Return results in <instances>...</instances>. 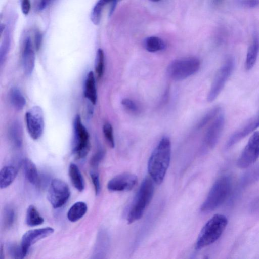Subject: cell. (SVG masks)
<instances>
[{"mask_svg":"<svg viewBox=\"0 0 259 259\" xmlns=\"http://www.w3.org/2000/svg\"><path fill=\"white\" fill-rule=\"evenodd\" d=\"M153 180L145 178L142 181L129 210L127 220L129 224L139 220L152 200L154 185Z\"/></svg>","mask_w":259,"mask_h":259,"instance_id":"cell-2","label":"cell"},{"mask_svg":"<svg viewBox=\"0 0 259 259\" xmlns=\"http://www.w3.org/2000/svg\"><path fill=\"white\" fill-rule=\"evenodd\" d=\"M84 95L92 104H96L97 90L94 75L92 71L88 73L85 80Z\"/></svg>","mask_w":259,"mask_h":259,"instance_id":"cell-20","label":"cell"},{"mask_svg":"<svg viewBox=\"0 0 259 259\" xmlns=\"http://www.w3.org/2000/svg\"><path fill=\"white\" fill-rule=\"evenodd\" d=\"M171 158V142L167 137H163L152 152L148 163L151 178L157 184H161L168 168Z\"/></svg>","mask_w":259,"mask_h":259,"instance_id":"cell-1","label":"cell"},{"mask_svg":"<svg viewBox=\"0 0 259 259\" xmlns=\"http://www.w3.org/2000/svg\"><path fill=\"white\" fill-rule=\"evenodd\" d=\"M258 127L259 114L230 136L226 144V148H230Z\"/></svg>","mask_w":259,"mask_h":259,"instance_id":"cell-15","label":"cell"},{"mask_svg":"<svg viewBox=\"0 0 259 259\" xmlns=\"http://www.w3.org/2000/svg\"><path fill=\"white\" fill-rule=\"evenodd\" d=\"M221 107L217 106L207 112L200 120L196 126L197 130H200L205 126L211 120L215 117L221 112Z\"/></svg>","mask_w":259,"mask_h":259,"instance_id":"cell-28","label":"cell"},{"mask_svg":"<svg viewBox=\"0 0 259 259\" xmlns=\"http://www.w3.org/2000/svg\"><path fill=\"white\" fill-rule=\"evenodd\" d=\"M232 184L229 177L222 176L214 183L203 203L201 210L204 213L211 212L225 202L229 197Z\"/></svg>","mask_w":259,"mask_h":259,"instance_id":"cell-4","label":"cell"},{"mask_svg":"<svg viewBox=\"0 0 259 259\" xmlns=\"http://www.w3.org/2000/svg\"><path fill=\"white\" fill-rule=\"evenodd\" d=\"M105 155V151L102 149H99L94 154L90 160V165L93 169H97L98 166L103 159Z\"/></svg>","mask_w":259,"mask_h":259,"instance_id":"cell-33","label":"cell"},{"mask_svg":"<svg viewBox=\"0 0 259 259\" xmlns=\"http://www.w3.org/2000/svg\"><path fill=\"white\" fill-rule=\"evenodd\" d=\"M15 219V211L14 208L9 205L4 208L3 214L2 222L5 228L11 227Z\"/></svg>","mask_w":259,"mask_h":259,"instance_id":"cell-27","label":"cell"},{"mask_svg":"<svg viewBox=\"0 0 259 259\" xmlns=\"http://www.w3.org/2000/svg\"><path fill=\"white\" fill-rule=\"evenodd\" d=\"M234 58L229 57L218 71L207 95L208 102L214 101L222 91L234 68Z\"/></svg>","mask_w":259,"mask_h":259,"instance_id":"cell-7","label":"cell"},{"mask_svg":"<svg viewBox=\"0 0 259 259\" xmlns=\"http://www.w3.org/2000/svg\"><path fill=\"white\" fill-rule=\"evenodd\" d=\"M34 46L30 36L24 39L21 50V61L25 73L30 75L35 66V55Z\"/></svg>","mask_w":259,"mask_h":259,"instance_id":"cell-14","label":"cell"},{"mask_svg":"<svg viewBox=\"0 0 259 259\" xmlns=\"http://www.w3.org/2000/svg\"><path fill=\"white\" fill-rule=\"evenodd\" d=\"M152 2H159L160 1V0H150Z\"/></svg>","mask_w":259,"mask_h":259,"instance_id":"cell-40","label":"cell"},{"mask_svg":"<svg viewBox=\"0 0 259 259\" xmlns=\"http://www.w3.org/2000/svg\"><path fill=\"white\" fill-rule=\"evenodd\" d=\"M249 178L247 181L249 182H254L259 179V165L255 167L248 176Z\"/></svg>","mask_w":259,"mask_h":259,"instance_id":"cell-39","label":"cell"},{"mask_svg":"<svg viewBox=\"0 0 259 259\" xmlns=\"http://www.w3.org/2000/svg\"><path fill=\"white\" fill-rule=\"evenodd\" d=\"M200 66L199 60L188 57L173 61L167 67V73L172 80L180 81L195 74Z\"/></svg>","mask_w":259,"mask_h":259,"instance_id":"cell-5","label":"cell"},{"mask_svg":"<svg viewBox=\"0 0 259 259\" xmlns=\"http://www.w3.org/2000/svg\"><path fill=\"white\" fill-rule=\"evenodd\" d=\"M221 0H214L215 2V3H219V2H220Z\"/></svg>","mask_w":259,"mask_h":259,"instance_id":"cell-41","label":"cell"},{"mask_svg":"<svg viewBox=\"0 0 259 259\" xmlns=\"http://www.w3.org/2000/svg\"><path fill=\"white\" fill-rule=\"evenodd\" d=\"M8 252L12 257L14 258H22L24 256L21 245L15 243H10L7 246Z\"/></svg>","mask_w":259,"mask_h":259,"instance_id":"cell-32","label":"cell"},{"mask_svg":"<svg viewBox=\"0 0 259 259\" xmlns=\"http://www.w3.org/2000/svg\"><path fill=\"white\" fill-rule=\"evenodd\" d=\"M227 224L228 219L225 215H214L201 229L196 242V249H202L215 242L221 237Z\"/></svg>","mask_w":259,"mask_h":259,"instance_id":"cell-3","label":"cell"},{"mask_svg":"<svg viewBox=\"0 0 259 259\" xmlns=\"http://www.w3.org/2000/svg\"><path fill=\"white\" fill-rule=\"evenodd\" d=\"M21 8L23 14L27 15L31 9L30 0H20Z\"/></svg>","mask_w":259,"mask_h":259,"instance_id":"cell-36","label":"cell"},{"mask_svg":"<svg viewBox=\"0 0 259 259\" xmlns=\"http://www.w3.org/2000/svg\"><path fill=\"white\" fill-rule=\"evenodd\" d=\"M54 232L50 227L30 230L25 232L21 239V246L24 257L28 253L30 247L38 241L45 238Z\"/></svg>","mask_w":259,"mask_h":259,"instance_id":"cell-12","label":"cell"},{"mask_svg":"<svg viewBox=\"0 0 259 259\" xmlns=\"http://www.w3.org/2000/svg\"><path fill=\"white\" fill-rule=\"evenodd\" d=\"M87 210L88 206L84 202H76L69 209L67 214V218L71 222L78 221L85 214Z\"/></svg>","mask_w":259,"mask_h":259,"instance_id":"cell-22","label":"cell"},{"mask_svg":"<svg viewBox=\"0 0 259 259\" xmlns=\"http://www.w3.org/2000/svg\"><path fill=\"white\" fill-rule=\"evenodd\" d=\"M96 169H92L90 172L91 181L94 185L95 194L98 195L101 191V185L98 172Z\"/></svg>","mask_w":259,"mask_h":259,"instance_id":"cell-34","label":"cell"},{"mask_svg":"<svg viewBox=\"0 0 259 259\" xmlns=\"http://www.w3.org/2000/svg\"><path fill=\"white\" fill-rule=\"evenodd\" d=\"M22 167L26 178L32 185L38 186L39 176L35 164L30 159L25 158L22 161Z\"/></svg>","mask_w":259,"mask_h":259,"instance_id":"cell-18","label":"cell"},{"mask_svg":"<svg viewBox=\"0 0 259 259\" xmlns=\"http://www.w3.org/2000/svg\"><path fill=\"white\" fill-rule=\"evenodd\" d=\"M73 131L72 152L76 158L82 159L90 150L89 134L79 115L74 119Z\"/></svg>","mask_w":259,"mask_h":259,"instance_id":"cell-6","label":"cell"},{"mask_svg":"<svg viewBox=\"0 0 259 259\" xmlns=\"http://www.w3.org/2000/svg\"><path fill=\"white\" fill-rule=\"evenodd\" d=\"M11 104L17 110H22L25 105L26 100L21 91L17 87L12 88L9 92Z\"/></svg>","mask_w":259,"mask_h":259,"instance_id":"cell-23","label":"cell"},{"mask_svg":"<svg viewBox=\"0 0 259 259\" xmlns=\"http://www.w3.org/2000/svg\"><path fill=\"white\" fill-rule=\"evenodd\" d=\"M259 53V36L255 33L247 52L245 68L246 70L251 69L255 64Z\"/></svg>","mask_w":259,"mask_h":259,"instance_id":"cell-16","label":"cell"},{"mask_svg":"<svg viewBox=\"0 0 259 259\" xmlns=\"http://www.w3.org/2000/svg\"><path fill=\"white\" fill-rule=\"evenodd\" d=\"M68 174L70 181L73 186L79 191H82L85 187L84 181L82 175L76 164L73 163L70 164L68 168Z\"/></svg>","mask_w":259,"mask_h":259,"instance_id":"cell-21","label":"cell"},{"mask_svg":"<svg viewBox=\"0 0 259 259\" xmlns=\"http://www.w3.org/2000/svg\"><path fill=\"white\" fill-rule=\"evenodd\" d=\"M103 132L105 139L109 146L111 148H114L115 142L111 124L109 122L105 123L103 126Z\"/></svg>","mask_w":259,"mask_h":259,"instance_id":"cell-30","label":"cell"},{"mask_svg":"<svg viewBox=\"0 0 259 259\" xmlns=\"http://www.w3.org/2000/svg\"><path fill=\"white\" fill-rule=\"evenodd\" d=\"M121 104L127 111L132 114H137L140 112L139 106L130 99H123L121 101Z\"/></svg>","mask_w":259,"mask_h":259,"instance_id":"cell-31","label":"cell"},{"mask_svg":"<svg viewBox=\"0 0 259 259\" xmlns=\"http://www.w3.org/2000/svg\"><path fill=\"white\" fill-rule=\"evenodd\" d=\"M42 35L39 31H36L34 35V47L35 50L38 51L41 45Z\"/></svg>","mask_w":259,"mask_h":259,"instance_id":"cell-38","label":"cell"},{"mask_svg":"<svg viewBox=\"0 0 259 259\" xmlns=\"http://www.w3.org/2000/svg\"><path fill=\"white\" fill-rule=\"evenodd\" d=\"M224 123V115L221 112L217 116L205 133L202 145L203 149H209L215 146L222 134Z\"/></svg>","mask_w":259,"mask_h":259,"instance_id":"cell-11","label":"cell"},{"mask_svg":"<svg viewBox=\"0 0 259 259\" xmlns=\"http://www.w3.org/2000/svg\"><path fill=\"white\" fill-rule=\"evenodd\" d=\"M259 158V131L255 132L249 140L237 162V166L245 169L254 163Z\"/></svg>","mask_w":259,"mask_h":259,"instance_id":"cell-9","label":"cell"},{"mask_svg":"<svg viewBox=\"0 0 259 259\" xmlns=\"http://www.w3.org/2000/svg\"><path fill=\"white\" fill-rule=\"evenodd\" d=\"M70 191L68 185L59 179L52 180L47 193V199L54 208L63 206L68 200Z\"/></svg>","mask_w":259,"mask_h":259,"instance_id":"cell-8","label":"cell"},{"mask_svg":"<svg viewBox=\"0 0 259 259\" xmlns=\"http://www.w3.org/2000/svg\"><path fill=\"white\" fill-rule=\"evenodd\" d=\"M144 48L148 52H156L164 50L166 47L164 41L157 36H149L143 41Z\"/></svg>","mask_w":259,"mask_h":259,"instance_id":"cell-25","label":"cell"},{"mask_svg":"<svg viewBox=\"0 0 259 259\" xmlns=\"http://www.w3.org/2000/svg\"><path fill=\"white\" fill-rule=\"evenodd\" d=\"M104 53L102 49H99L97 52L95 69L98 78L102 77L104 71Z\"/></svg>","mask_w":259,"mask_h":259,"instance_id":"cell-29","label":"cell"},{"mask_svg":"<svg viewBox=\"0 0 259 259\" xmlns=\"http://www.w3.org/2000/svg\"><path fill=\"white\" fill-rule=\"evenodd\" d=\"M55 0H34L33 6L37 12H40L46 9Z\"/></svg>","mask_w":259,"mask_h":259,"instance_id":"cell-35","label":"cell"},{"mask_svg":"<svg viewBox=\"0 0 259 259\" xmlns=\"http://www.w3.org/2000/svg\"><path fill=\"white\" fill-rule=\"evenodd\" d=\"M117 0H98L93 7L90 18L92 22L95 25H98L101 21L102 13L104 7L108 3L116 1Z\"/></svg>","mask_w":259,"mask_h":259,"instance_id":"cell-26","label":"cell"},{"mask_svg":"<svg viewBox=\"0 0 259 259\" xmlns=\"http://www.w3.org/2000/svg\"><path fill=\"white\" fill-rule=\"evenodd\" d=\"M25 119L28 132L33 140H37L42 135L44 130V118L42 109L34 106L25 114Z\"/></svg>","mask_w":259,"mask_h":259,"instance_id":"cell-10","label":"cell"},{"mask_svg":"<svg viewBox=\"0 0 259 259\" xmlns=\"http://www.w3.org/2000/svg\"><path fill=\"white\" fill-rule=\"evenodd\" d=\"M239 3L244 7L254 8L259 5V0H239Z\"/></svg>","mask_w":259,"mask_h":259,"instance_id":"cell-37","label":"cell"},{"mask_svg":"<svg viewBox=\"0 0 259 259\" xmlns=\"http://www.w3.org/2000/svg\"><path fill=\"white\" fill-rule=\"evenodd\" d=\"M138 182L134 174L124 172L112 178L107 184V188L111 191H124L132 189Z\"/></svg>","mask_w":259,"mask_h":259,"instance_id":"cell-13","label":"cell"},{"mask_svg":"<svg viewBox=\"0 0 259 259\" xmlns=\"http://www.w3.org/2000/svg\"><path fill=\"white\" fill-rule=\"evenodd\" d=\"M8 138L15 148H20L23 142V130L21 124L17 120L13 121L8 128Z\"/></svg>","mask_w":259,"mask_h":259,"instance_id":"cell-17","label":"cell"},{"mask_svg":"<svg viewBox=\"0 0 259 259\" xmlns=\"http://www.w3.org/2000/svg\"><path fill=\"white\" fill-rule=\"evenodd\" d=\"M18 173L17 168L13 165L4 166L0 171V188L9 187L15 179Z\"/></svg>","mask_w":259,"mask_h":259,"instance_id":"cell-19","label":"cell"},{"mask_svg":"<svg viewBox=\"0 0 259 259\" xmlns=\"http://www.w3.org/2000/svg\"><path fill=\"white\" fill-rule=\"evenodd\" d=\"M25 222L29 226H36L43 224L44 219L36 208L34 205H30L28 207L26 211Z\"/></svg>","mask_w":259,"mask_h":259,"instance_id":"cell-24","label":"cell"}]
</instances>
